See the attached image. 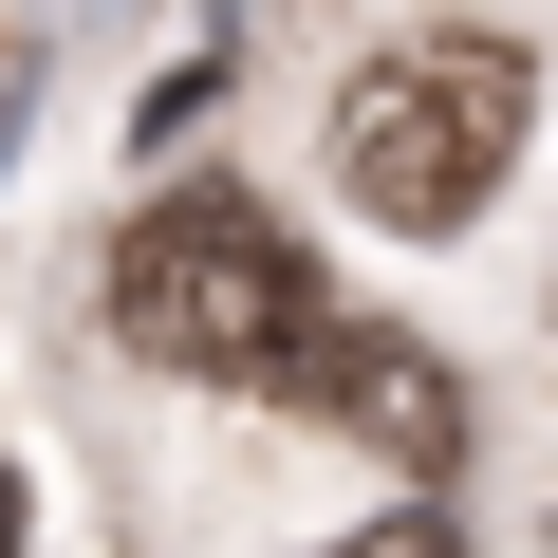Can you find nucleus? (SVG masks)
I'll return each instance as SVG.
<instances>
[{"label": "nucleus", "instance_id": "39448f33", "mask_svg": "<svg viewBox=\"0 0 558 558\" xmlns=\"http://www.w3.org/2000/svg\"><path fill=\"white\" fill-rule=\"evenodd\" d=\"M0 558H20V465H0Z\"/></svg>", "mask_w": 558, "mask_h": 558}, {"label": "nucleus", "instance_id": "7ed1b4c3", "mask_svg": "<svg viewBox=\"0 0 558 558\" xmlns=\"http://www.w3.org/2000/svg\"><path fill=\"white\" fill-rule=\"evenodd\" d=\"M279 391L336 410L354 447H391L410 484H447V465H465V391H447V354H428V336H391V317H317Z\"/></svg>", "mask_w": 558, "mask_h": 558}, {"label": "nucleus", "instance_id": "20e7f679", "mask_svg": "<svg viewBox=\"0 0 558 558\" xmlns=\"http://www.w3.org/2000/svg\"><path fill=\"white\" fill-rule=\"evenodd\" d=\"M336 558H465V521H447V502H391V521H354Z\"/></svg>", "mask_w": 558, "mask_h": 558}, {"label": "nucleus", "instance_id": "f03ea898", "mask_svg": "<svg viewBox=\"0 0 558 558\" xmlns=\"http://www.w3.org/2000/svg\"><path fill=\"white\" fill-rule=\"evenodd\" d=\"M112 336L149 373H205V391H279L317 336V260L260 186H168L131 242H112Z\"/></svg>", "mask_w": 558, "mask_h": 558}, {"label": "nucleus", "instance_id": "f257e3e1", "mask_svg": "<svg viewBox=\"0 0 558 558\" xmlns=\"http://www.w3.org/2000/svg\"><path fill=\"white\" fill-rule=\"evenodd\" d=\"M521 131H539V57L502 20L373 38L336 75V205H373L391 242H447V223H484V186L521 168Z\"/></svg>", "mask_w": 558, "mask_h": 558}]
</instances>
